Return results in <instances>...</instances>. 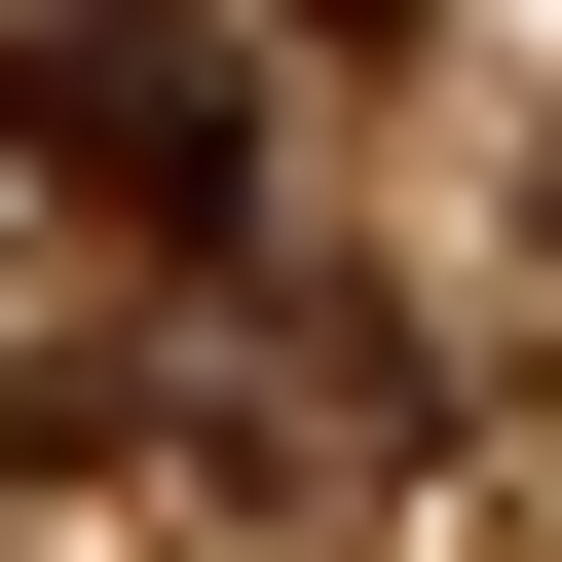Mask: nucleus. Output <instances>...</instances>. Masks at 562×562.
Returning a JSON list of instances; mask_svg holds the SVG:
<instances>
[{
	"instance_id": "1",
	"label": "nucleus",
	"mask_w": 562,
	"mask_h": 562,
	"mask_svg": "<svg viewBox=\"0 0 562 562\" xmlns=\"http://www.w3.org/2000/svg\"><path fill=\"white\" fill-rule=\"evenodd\" d=\"M0 113H38V188H76V225H150V262L262 188V113H225L188 0H0Z\"/></svg>"
},
{
	"instance_id": "2",
	"label": "nucleus",
	"mask_w": 562,
	"mask_h": 562,
	"mask_svg": "<svg viewBox=\"0 0 562 562\" xmlns=\"http://www.w3.org/2000/svg\"><path fill=\"white\" fill-rule=\"evenodd\" d=\"M301 38H413V0H301Z\"/></svg>"
}]
</instances>
